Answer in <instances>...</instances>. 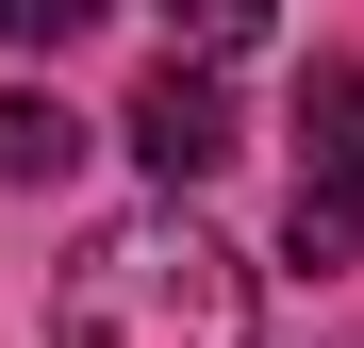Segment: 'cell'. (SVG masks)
Here are the masks:
<instances>
[{
  "label": "cell",
  "mask_w": 364,
  "mask_h": 348,
  "mask_svg": "<svg viewBox=\"0 0 364 348\" xmlns=\"http://www.w3.org/2000/svg\"><path fill=\"white\" fill-rule=\"evenodd\" d=\"M67 166H83V116L33 100V83H0V183H67Z\"/></svg>",
  "instance_id": "cell-4"
},
{
  "label": "cell",
  "mask_w": 364,
  "mask_h": 348,
  "mask_svg": "<svg viewBox=\"0 0 364 348\" xmlns=\"http://www.w3.org/2000/svg\"><path fill=\"white\" fill-rule=\"evenodd\" d=\"M116 133H133V149H149V183L182 199V183H215V166H232V83H215V67H149Z\"/></svg>",
  "instance_id": "cell-3"
},
{
  "label": "cell",
  "mask_w": 364,
  "mask_h": 348,
  "mask_svg": "<svg viewBox=\"0 0 364 348\" xmlns=\"http://www.w3.org/2000/svg\"><path fill=\"white\" fill-rule=\"evenodd\" d=\"M50 348H249V265H232L182 199H149V216H116V232L67 249Z\"/></svg>",
  "instance_id": "cell-1"
},
{
  "label": "cell",
  "mask_w": 364,
  "mask_h": 348,
  "mask_svg": "<svg viewBox=\"0 0 364 348\" xmlns=\"http://www.w3.org/2000/svg\"><path fill=\"white\" fill-rule=\"evenodd\" d=\"M282 249L298 265H364V50L298 67V183H282Z\"/></svg>",
  "instance_id": "cell-2"
},
{
  "label": "cell",
  "mask_w": 364,
  "mask_h": 348,
  "mask_svg": "<svg viewBox=\"0 0 364 348\" xmlns=\"http://www.w3.org/2000/svg\"><path fill=\"white\" fill-rule=\"evenodd\" d=\"M265 33V0H166V67H232Z\"/></svg>",
  "instance_id": "cell-5"
},
{
  "label": "cell",
  "mask_w": 364,
  "mask_h": 348,
  "mask_svg": "<svg viewBox=\"0 0 364 348\" xmlns=\"http://www.w3.org/2000/svg\"><path fill=\"white\" fill-rule=\"evenodd\" d=\"M67 33H100V0H0V50H67Z\"/></svg>",
  "instance_id": "cell-6"
}]
</instances>
